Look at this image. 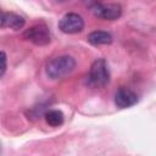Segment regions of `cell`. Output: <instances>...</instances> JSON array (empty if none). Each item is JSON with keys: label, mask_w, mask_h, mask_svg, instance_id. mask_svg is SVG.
Masks as SVG:
<instances>
[{"label": "cell", "mask_w": 156, "mask_h": 156, "mask_svg": "<svg viewBox=\"0 0 156 156\" xmlns=\"http://www.w3.org/2000/svg\"><path fill=\"white\" fill-rule=\"evenodd\" d=\"M91 12L98 18H101L105 21H113L121 17L122 7L119 4H115V2H108V4L94 2L91 5Z\"/></svg>", "instance_id": "3"}, {"label": "cell", "mask_w": 156, "mask_h": 156, "mask_svg": "<svg viewBox=\"0 0 156 156\" xmlns=\"http://www.w3.org/2000/svg\"><path fill=\"white\" fill-rule=\"evenodd\" d=\"M23 37H24V39L29 40L30 43H33L38 46L48 45L51 40L50 30H49L48 26H45L43 23L34 24V26L29 27L28 29H26L23 33Z\"/></svg>", "instance_id": "4"}, {"label": "cell", "mask_w": 156, "mask_h": 156, "mask_svg": "<svg viewBox=\"0 0 156 156\" xmlns=\"http://www.w3.org/2000/svg\"><path fill=\"white\" fill-rule=\"evenodd\" d=\"M89 84L95 88H102L108 84L110 82V69L107 62L104 58H98L93 62L89 76H88Z\"/></svg>", "instance_id": "2"}, {"label": "cell", "mask_w": 156, "mask_h": 156, "mask_svg": "<svg viewBox=\"0 0 156 156\" xmlns=\"http://www.w3.org/2000/svg\"><path fill=\"white\" fill-rule=\"evenodd\" d=\"M88 41L91 45H107L112 43V35L105 30H94L88 34Z\"/></svg>", "instance_id": "8"}, {"label": "cell", "mask_w": 156, "mask_h": 156, "mask_svg": "<svg viewBox=\"0 0 156 156\" xmlns=\"http://www.w3.org/2000/svg\"><path fill=\"white\" fill-rule=\"evenodd\" d=\"M76 68V60L69 55H61L46 63V74L51 79H61L71 74Z\"/></svg>", "instance_id": "1"}, {"label": "cell", "mask_w": 156, "mask_h": 156, "mask_svg": "<svg viewBox=\"0 0 156 156\" xmlns=\"http://www.w3.org/2000/svg\"><path fill=\"white\" fill-rule=\"evenodd\" d=\"M58 28L61 32L66 34H76L83 30L84 28V20L80 15L76 12H68L58 22Z\"/></svg>", "instance_id": "5"}, {"label": "cell", "mask_w": 156, "mask_h": 156, "mask_svg": "<svg viewBox=\"0 0 156 156\" xmlns=\"http://www.w3.org/2000/svg\"><path fill=\"white\" fill-rule=\"evenodd\" d=\"M45 121L51 127H60L65 122V116L60 110H49L44 115Z\"/></svg>", "instance_id": "9"}, {"label": "cell", "mask_w": 156, "mask_h": 156, "mask_svg": "<svg viewBox=\"0 0 156 156\" xmlns=\"http://www.w3.org/2000/svg\"><path fill=\"white\" fill-rule=\"evenodd\" d=\"M26 21L22 16L13 13V12H6L1 11V18H0V26L1 28H11L13 30H20L24 27Z\"/></svg>", "instance_id": "7"}, {"label": "cell", "mask_w": 156, "mask_h": 156, "mask_svg": "<svg viewBox=\"0 0 156 156\" xmlns=\"http://www.w3.org/2000/svg\"><path fill=\"white\" fill-rule=\"evenodd\" d=\"M138 102V95L133 90L128 88H119L115 94V104L119 108H128L132 107Z\"/></svg>", "instance_id": "6"}, {"label": "cell", "mask_w": 156, "mask_h": 156, "mask_svg": "<svg viewBox=\"0 0 156 156\" xmlns=\"http://www.w3.org/2000/svg\"><path fill=\"white\" fill-rule=\"evenodd\" d=\"M1 62H2V65H1V72H0V77H4L5 71H6V67H7V58H6V54H5L4 51L1 52Z\"/></svg>", "instance_id": "10"}]
</instances>
